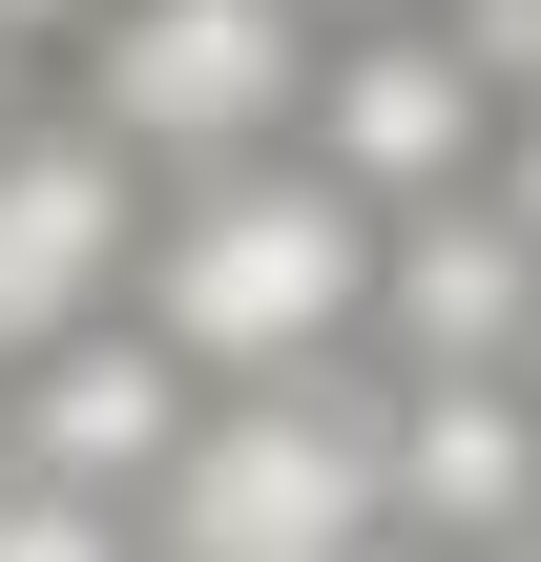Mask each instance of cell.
<instances>
[{
    "instance_id": "cell-1",
    "label": "cell",
    "mask_w": 541,
    "mask_h": 562,
    "mask_svg": "<svg viewBox=\"0 0 541 562\" xmlns=\"http://www.w3.org/2000/svg\"><path fill=\"white\" fill-rule=\"evenodd\" d=\"M125 313L229 396V375H354L375 334V209L313 167V146H250V167H188L146 209V271Z\"/></svg>"
},
{
    "instance_id": "cell-2",
    "label": "cell",
    "mask_w": 541,
    "mask_h": 562,
    "mask_svg": "<svg viewBox=\"0 0 541 562\" xmlns=\"http://www.w3.org/2000/svg\"><path fill=\"white\" fill-rule=\"evenodd\" d=\"M167 562H396V459H375V375H229L188 417V459L146 480Z\"/></svg>"
},
{
    "instance_id": "cell-5",
    "label": "cell",
    "mask_w": 541,
    "mask_h": 562,
    "mask_svg": "<svg viewBox=\"0 0 541 562\" xmlns=\"http://www.w3.org/2000/svg\"><path fill=\"white\" fill-rule=\"evenodd\" d=\"M146 167L83 125V104H42V125H0V355H42V334H83V313H125V271H146Z\"/></svg>"
},
{
    "instance_id": "cell-8",
    "label": "cell",
    "mask_w": 541,
    "mask_h": 562,
    "mask_svg": "<svg viewBox=\"0 0 541 562\" xmlns=\"http://www.w3.org/2000/svg\"><path fill=\"white\" fill-rule=\"evenodd\" d=\"M375 459H396V562L541 542V375H375Z\"/></svg>"
},
{
    "instance_id": "cell-4",
    "label": "cell",
    "mask_w": 541,
    "mask_h": 562,
    "mask_svg": "<svg viewBox=\"0 0 541 562\" xmlns=\"http://www.w3.org/2000/svg\"><path fill=\"white\" fill-rule=\"evenodd\" d=\"M500 63L459 42V0H334V42H313V104H292V146L396 229V209H438V188H480L500 167Z\"/></svg>"
},
{
    "instance_id": "cell-10",
    "label": "cell",
    "mask_w": 541,
    "mask_h": 562,
    "mask_svg": "<svg viewBox=\"0 0 541 562\" xmlns=\"http://www.w3.org/2000/svg\"><path fill=\"white\" fill-rule=\"evenodd\" d=\"M480 188H500V209H521V229H541V83H521V104H500V167H480Z\"/></svg>"
},
{
    "instance_id": "cell-11",
    "label": "cell",
    "mask_w": 541,
    "mask_h": 562,
    "mask_svg": "<svg viewBox=\"0 0 541 562\" xmlns=\"http://www.w3.org/2000/svg\"><path fill=\"white\" fill-rule=\"evenodd\" d=\"M42 104H63V63H42V42H0V125H42Z\"/></svg>"
},
{
    "instance_id": "cell-3",
    "label": "cell",
    "mask_w": 541,
    "mask_h": 562,
    "mask_svg": "<svg viewBox=\"0 0 541 562\" xmlns=\"http://www.w3.org/2000/svg\"><path fill=\"white\" fill-rule=\"evenodd\" d=\"M313 42H334V0H104V21L63 42V104H83L146 188H188V167L292 146Z\"/></svg>"
},
{
    "instance_id": "cell-6",
    "label": "cell",
    "mask_w": 541,
    "mask_h": 562,
    "mask_svg": "<svg viewBox=\"0 0 541 562\" xmlns=\"http://www.w3.org/2000/svg\"><path fill=\"white\" fill-rule=\"evenodd\" d=\"M354 375H541V229L500 188H438L375 229V334Z\"/></svg>"
},
{
    "instance_id": "cell-9",
    "label": "cell",
    "mask_w": 541,
    "mask_h": 562,
    "mask_svg": "<svg viewBox=\"0 0 541 562\" xmlns=\"http://www.w3.org/2000/svg\"><path fill=\"white\" fill-rule=\"evenodd\" d=\"M0 562H146V501H83L42 459H0Z\"/></svg>"
},
{
    "instance_id": "cell-7",
    "label": "cell",
    "mask_w": 541,
    "mask_h": 562,
    "mask_svg": "<svg viewBox=\"0 0 541 562\" xmlns=\"http://www.w3.org/2000/svg\"><path fill=\"white\" fill-rule=\"evenodd\" d=\"M188 417H208V375H188L146 313H83V334H42V355H0V459H42V480H83V501H146V480L188 459Z\"/></svg>"
},
{
    "instance_id": "cell-12",
    "label": "cell",
    "mask_w": 541,
    "mask_h": 562,
    "mask_svg": "<svg viewBox=\"0 0 541 562\" xmlns=\"http://www.w3.org/2000/svg\"><path fill=\"white\" fill-rule=\"evenodd\" d=\"M480 562H541V542H480Z\"/></svg>"
},
{
    "instance_id": "cell-13",
    "label": "cell",
    "mask_w": 541,
    "mask_h": 562,
    "mask_svg": "<svg viewBox=\"0 0 541 562\" xmlns=\"http://www.w3.org/2000/svg\"><path fill=\"white\" fill-rule=\"evenodd\" d=\"M146 562H167V542H146Z\"/></svg>"
}]
</instances>
